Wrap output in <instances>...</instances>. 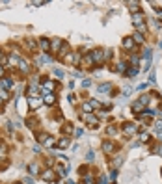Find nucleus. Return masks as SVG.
Segmentation results:
<instances>
[{"label": "nucleus", "mask_w": 162, "mask_h": 184, "mask_svg": "<svg viewBox=\"0 0 162 184\" xmlns=\"http://www.w3.org/2000/svg\"><path fill=\"white\" fill-rule=\"evenodd\" d=\"M138 132V127L134 125V123H125L123 125V134L125 136H132V134H136Z\"/></svg>", "instance_id": "nucleus-3"}, {"label": "nucleus", "mask_w": 162, "mask_h": 184, "mask_svg": "<svg viewBox=\"0 0 162 184\" xmlns=\"http://www.w3.org/2000/svg\"><path fill=\"white\" fill-rule=\"evenodd\" d=\"M28 169H30V173H32V175H37V173H39V166H37L36 162H32Z\"/></svg>", "instance_id": "nucleus-17"}, {"label": "nucleus", "mask_w": 162, "mask_h": 184, "mask_svg": "<svg viewBox=\"0 0 162 184\" xmlns=\"http://www.w3.org/2000/svg\"><path fill=\"white\" fill-rule=\"evenodd\" d=\"M125 67H127V63H125V61H119V63H118V71H119V73H125Z\"/></svg>", "instance_id": "nucleus-20"}, {"label": "nucleus", "mask_w": 162, "mask_h": 184, "mask_svg": "<svg viewBox=\"0 0 162 184\" xmlns=\"http://www.w3.org/2000/svg\"><path fill=\"white\" fill-rule=\"evenodd\" d=\"M153 153H155V154H158V156H162V143H160V145H156V147L153 149Z\"/></svg>", "instance_id": "nucleus-21"}, {"label": "nucleus", "mask_w": 162, "mask_h": 184, "mask_svg": "<svg viewBox=\"0 0 162 184\" xmlns=\"http://www.w3.org/2000/svg\"><path fill=\"white\" fill-rule=\"evenodd\" d=\"M41 102H43V99H39V97H28V104H30L32 110H36Z\"/></svg>", "instance_id": "nucleus-7"}, {"label": "nucleus", "mask_w": 162, "mask_h": 184, "mask_svg": "<svg viewBox=\"0 0 162 184\" xmlns=\"http://www.w3.org/2000/svg\"><path fill=\"white\" fill-rule=\"evenodd\" d=\"M140 102H142L144 106H145V104H149V97H147V95H142V99H140Z\"/></svg>", "instance_id": "nucleus-23"}, {"label": "nucleus", "mask_w": 162, "mask_h": 184, "mask_svg": "<svg viewBox=\"0 0 162 184\" xmlns=\"http://www.w3.org/2000/svg\"><path fill=\"white\" fill-rule=\"evenodd\" d=\"M82 121L88 123V125H91V127H95V125L99 123L97 116H93V113H82Z\"/></svg>", "instance_id": "nucleus-2"}, {"label": "nucleus", "mask_w": 162, "mask_h": 184, "mask_svg": "<svg viewBox=\"0 0 162 184\" xmlns=\"http://www.w3.org/2000/svg\"><path fill=\"white\" fill-rule=\"evenodd\" d=\"M0 102H2V97H0Z\"/></svg>", "instance_id": "nucleus-29"}, {"label": "nucleus", "mask_w": 162, "mask_h": 184, "mask_svg": "<svg viewBox=\"0 0 162 184\" xmlns=\"http://www.w3.org/2000/svg\"><path fill=\"white\" fill-rule=\"evenodd\" d=\"M91 60H93V63H103V60H104L103 50H93L91 52Z\"/></svg>", "instance_id": "nucleus-4"}, {"label": "nucleus", "mask_w": 162, "mask_h": 184, "mask_svg": "<svg viewBox=\"0 0 162 184\" xmlns=\"http://www.w3.org/2000/svg\"><path fill=\"white\" fill-rule=\"evenodd\" d=\"M54 171H56L60 177H65V175H67V169H65L63 166H56V169H54Z\"/></svg>", "instance_id": "nucleus-18"}, {"label": "nucleus", "mask_w": 162, "mask_h": 184, "mask_svg": "<svg viewBox=\"0 0 162 184\" xmlns=\"http://www.w3.org/2000/svg\"><path fill=\"white\" fill-rule=\"evenodd\" d=\"M39 49H41V50H51V41L45 39V37H41V39H39Z\"/></svg>", "instance_id": "nucleus-9"}, {"label": "nucleus", "mask_w": 162, "mask_h": 184, "mask_svg": "<svg viewBox=\"0 0 162 184\" xmlns=\"http://www.w3.org/2000/svg\"><path fill=\"white\" fill-rule=\"evenodd\" d=\"M89 106H91V108H101V104H99L97 101H89Z\"/></svg>", "instance_id": "nucleus-25"}, {"label": "nucleus", "mask_w": 162, "mask_h": 184, "mask_svg": "<svg viewBox=\"0 0 162 184\" xmlns=\"http://www.w3.org/2000/svg\"><path fill=\"white\" fill-rule=\"evenodd\" d=\"M19 69H21L22 73H28V71H30V67H28V63H26L24 60H19Z\"/></svg>", "instance_id": "nucleus-14"}, {"label": "nucleus", "mask_w": 162, "mask_h": 184, "mask_svg": "<svg viewBox=\"0 0 162 184\" xmlns=\"http://www.w3.org/2000/svg\"><path fill=\"white\" fill-rule=\"evenodd\" d=\"M43 89L47 91V93H52V89H54V82H52V80H47V82H45V86H43Z\"/></svg>", "instance_id": "nucleus-13"}, {"label": "nucleus", "mask_w": 162, "mask_h": 184, "mask_svg": "<svg viewBox=\"0 0 162 184\" xmlns=\"http://www.w3.org/2000/svg\"><path fill=\"white\" fill-rule=\"evenodd\" d=\"M132 41H134V43H144V34L136 32V34L132 35Z\"/></svg>", "instance_id": "nucleus-16"}, {"label": "nucleus", "mask_w": 162, "mask_h": 184, "mask_svg": "<svg viewBox=\"0 0 162 184\" xmlns=\"http://www.w3.org/2000/svg\"><path fill=\"white\" fill-rule=\"evenodd\" d=\"M114 149H115V145H114V142H103V151L104 153H114Z\"/></svg>", "instance_id": "nucleus-10"}, {"label": "nucleus", "mask_w": 162, "mask_h": 184, "mask_svg": "<svg viewBox=\"0 0 162 184\" xmlns=\"http://www.w3.org/2000/svg\"><path fill=\"white\" fill-rule=\"evenodd\" d=\"M54 93H45V99H43V102L45 104H54Z\"/></svg>", "instance_id": "nucleus-12"}, {"label": "nucleus", "mask_w": 162, "mask_h": 184, "mask_svg": "<svg viewBox=\"0 0 162 184\" xmlns=\"http://www.w3.org/2000/svg\"><path fill=\"white\" fill-rule=\"evenodd\" d=\"M140 140H142V142H145V140H149V134H145V132H142V134H140Z\"/></svg>", "instance_id": "nucleus-26"}, {"label": "nucleus", "mask_w": 162, "mask_h": 184, "mask_svg": "<svg viewBox=\"0 0 162 184\" xmlns=\"http://www.w3.org/2000/svg\"><path fill=\"white\" fill-rule=\"evenodd\" d=\"M54 178H56V173H54V169H45V171H43V180L52 182Z\"/></svg>", "instance_id": "nucleus-5"}, {"label": "nucleus", "mask_w": 162, "mask_h": 184, "mask_svg": "<svg viewBox=\"0 0 162 184\" xmlns=\"http://www.w3.org/2000/svg\"><path fill=\"white\" fill-rule=\"evenodd\" d=\"M132 110H134L136 113H140V112L144 110V104H142L140 101H136V102H132Z\"/></svg>", "instance_id": "nucleus-15"}, {"label": "nucleus", "mask_w": 162, "mask_h": 184, "mask_svg": "<svg viewBox=\"0 0 162 184\" xmlns=\"http://www.w3.org/2000/svg\"><path fill=\"white\" fill-rule=\"evenodd\" d=\"M106 132H108L110 136H114V134H118V128H115V127H110V128H108Z\"/></svg>", "instance_id": "nucleus-24"}, {"label": "nucleus", "mask_w": 162, "mask_h": 184, "mask_svg": "<svg viewBox=\"0 0 162 184\" xmlns=\"http://www.w3.org/2000/svg\"><path fill=\"white\" fill-rule=\"evenodd\" d=\"M11 86H13V82H11L9 78H2V80H0V89L9 91V89H11Z\"/></svg>", "instance_id": "nucleus-8"}, {"label": "nucleus", "mask_w": 162, "mask_h": 184, "mask_svg": "<svg viewBox=\"0 0 162 184\" xmlns=\"http://www.w3.org/2000/svg\"><path fill=\"white\" fill-rule=\"evenodd\" d=\"M134 45H136V43L132 41V37H125V39H123V47H125V49H134Z\"/></svg>", "instance_id": "nucleus-11"}, {"label": "nucleus", "mask_w": 162, "mask_h": 184, "mask_svg": "<svg viewBox=\"0 0 162 184\" xmlns=\"http://www.w3.org/2000/svg\"><path fill=\"white\" fill-rule=\"evenodd\" d=\"M0 58H2V52H0ZM2 60H4V58H2Z\"/></svg>", "instance_id": "nucleus-28"}, {"label": "nucleus", "mask_w": 162, "mask_h": 184, "mask_svg": "<svg viewBox=\"0 0 162 184\" xmlns=\"http://www.w3.org/2000/svg\"><path fill=\"white\" fill-rule=\"evenodd\" d=\"M132 22H134V26L138 28L140 34L145 30V26H144V15L142 13H132Z\"/></svg>", "instance_id": "nucleus-1"}, {"label": "nucleus", "mask_w": 162, "mask_h": 184, "mask_svg": "<svg viewBox=\"0 0 162 184\" xmlns=\"http://www.w3.org/2000/svg\"><path fill=\"white\" fill-rule=\"evenodd\" d=\"M60 147H62V149L69 147V140H67V138H62V140H60Z\"/></svg>", "instance_id": "nucleus-19"}, {"label": "nucleus", "mask_w": 162, "mask_h": 184, "mask_svg": "<svg viewBox=\"0 0 162 184\" xmlns=\"http://www.w3.org/2000/svg\"><path fill=\"white\" fill-rule=\"evenodd\" d=\"M97 184H106V177H103V178H99V182Z\"/></svg>", "instance_id": "nucleus-27"}, {"label": "nucleus", "mask_w": 162, "mask_h": 184, "mask_svg": "<svg viewBox=\"0 0 162 184\" xmlns=\"http://www.w3.org/2000/svg\"><path fill=\"white\" fill-rule=\"evenodd\" d=\"M62 45H63V43H62V39H58V37H54V39L51 41V50H52V52H56V50H60V49H62Z\"/></svg>", "instance_id": "nucleus-6"}, {"label": "nucleus", "mask_w": 162, "mask_h": 184, "mask_svg": "<svg viewBox=\"0 0 162 184\" xmlns=\"http://www.w3.org/2000/svg\"><path fill=\"white\" fill-rule=\"evenodd\" d=\"M121 162H123V158H114L112 166H114V167H115V166H121Z\"/></svg>", "instance_id": "nucleus-22"}]
</instances>
